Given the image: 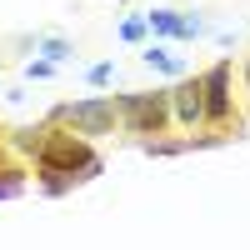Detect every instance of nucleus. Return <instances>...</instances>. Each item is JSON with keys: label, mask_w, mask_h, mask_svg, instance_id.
<instances>
[{"label": "nucleus", "mask_w": 250, "mask_h": 250, "mask_svg": "<svg viewBox=\"0 0 250 250\" xmlns=\"http://www.w3.org/2000/svg\"><path fill=\"white\" fill-rule=\"evenodd\" d=\"M35 160H40V175H50V190H60L65 180H90L100 170L95 150L85 140H75V135H45Z\"/></svg>", "instance_id": "f257e3e1"}, {"label": "nucleus", "mask_w": 250, "mask_h": 250, "mask_svg": "<svg viewBox=\"0 0 250 250\" xmlns=\"http://www.w3.org/2000/svg\"><path fill=\"white\" fill-rule=\"evenodd\" d=\"M115 115L130 125L135 135H160L165 120H170V95H150V90H135V95H120L115 100Z\"/></svg>", "instance_id": "f03ea898"}, {"label": "nucleus", "mask_w": 250, "mask_h": 250, "mask_svg": "<svg viewBox=\"0 0 250 250\" xmlns=\"http://www.w3.org/2000/svg\"><path fill=\"white\" fill-rule=\"evenodd\" d=\"M55 120H70L80 135H110L115 130V100H75Z\"/></svg>", "instance_id": "7ed1b4c3"}, {"label": "nucleus", "mask_w": 250, "mask_h": 250, "mask_svg": "<svg viewBox=\"0 0 250 250\" xmlns=\"http://www.w3.org/2000/svg\"><path fill=\"white\" fill-rule=\"evenodd\" d=\"M170 110L180 115V125H200L205 120V95H200V80H180L170 90Z\"/></svg>", "instance_id": "20e7f679"}, {"label": "nucleus", "mask_w": 250, "mask_h": 250, "mask_svg": "<svg viewBox=\"0 0 250 250\" xmlns=\"http://www.w3.org/2000/svg\"><path fill=\"white\" fill-rule=\"evenodd\" d=\"M225 80H230V70H225V65H215L210 75L200 80V95H205V115H210V120H225V115H230V90H225Z\"/></svg>", "instance_id": "39448f33"}, {"label": "nucleus", "mask_w": 250, "mask_h": 250, "mask_svg": "<svg viewBox=\"0 0 250 250\" xmlns=\"http://www.w3.org/2000/svg\"><path fill=\"white\" fill-rule=\"evenodd\" d=\"M180 10H150L145 15V30H155V35H180Z\"/></svg>", "instance_id": "423d86ee"}, {"label": "nucleus", "mask_w": 250, "mask_h": 250, "mask_svg": "<svg viewBox=\"0 0 250 250\" xmlns=\"http://www.w3.org/2000/svg\"><path fill=\"white\" fill-rule=\"evenodd\" d=\"M145 65H150V70H165V75H180V55H170L165 45H150V50H145Z\"/></svg>", "instance_id": "0eeeda50"}, {"label": "nucleus", "mask_w": 250, "mask_h": 250, "mask_svg": "<svg viewBox=\"0 0 250 250\" xmlns=\"http://www.w3.org/2000/svg\"><path fill=\"white\" fill-rule=\"evenodd\" d=\"M40 50L50 55V65H55V60H70V55H75V50H70V40H60V35H45V40H40Z\"/></svg>", "instance_id": "6e6552de"}, {"label": "nucleus", "mask_w": 250, "mask_h": 250, "mask_svg": "<svg viewBox=\"0 0 250 250\" xmlns=\"http://www.w3.org/2000/svg\"><path fill=\"white\" fill-rule=\"evenodd\" d=\"M20 190H25V180H20L15 170H0V200H15Z\"/></svg>", "instance_id": "1a4fd4ad"}, {"label": "nucleus", "mask_w": 250, "mask_h": 250, "mask_svg": "<svg viewBox=\"0 0 250 250\" xmlns=\"http://www.w3.org/2000/svg\"><path fill=\"white\" fill-rule=\"evenodd\" d=\"M110 75H115V65H110V60H100V65H90V70H85V80H90V85H105Z\"/></svg>", "instance_id": "9d476101"}, {"label": "nucleus", "mask_w": 250, "mask_h": 250, "mask_svg": "<svg viewBox=\"0 0 250 250\" xmlns=\"http://www.w3.org/2000/svg\"><path fill=\"white\" fill-rule=\"evenodd\" d=\"M50 70H55V65H50V60H30V65H25V75H30V80H45Z\"/></svg>", "instance_id": "9b49d317"}, {"label": "nucleus", "mask_w": 250, "mask_h": 250, "mask_svg": "<svg viewBox=\"0 0 250 250\" xmlns=\"http://www.w3.org/2000/svg\"><path fill=\"white\" fill-rule=\"evenodd\" d=\"M120 35H125V40H140V35H145V20H125Z\"/></svg>", "instance_id": "f8f14e48"}]
</instances>
